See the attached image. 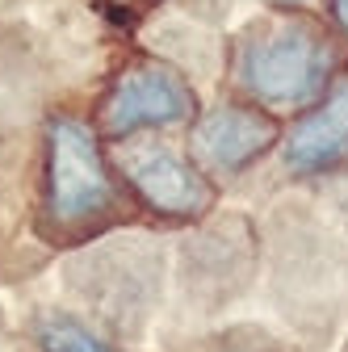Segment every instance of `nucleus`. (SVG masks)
Segmentation results:
<instances>
[{"label":"nucleus","mask_w":348,"mask_h":352,"mask_svg":"<svg viewBox=\"0 0 348 352\" xmlns=\"http://www.w3.org/2000/svg\"><path fill=\"white\" fill-rule=\"evenodd\" d=\"M122 210H126V189L93 118L72 109L51 113V122L42 126V168H38L42 231L59 243H80L101 227L118 223Z\"/></svg>","instance_id":"1"},{"label":"nucleus","mask_w":348,"mask_h":352,"mask_svg":"<svg viewBox=\"0 0 348 352\" xmlns=\"http://www.w3.org/2000/svg\"><path fill=\"white\" fill-rule=\"evenodd\" d=\"M336 51L311 21L273 17L235 42V84L260 105H311L327 93Z\"/></svg>","instance_id":"2"},{"label":"nucleus","mask_w":348,"mask_h":352,"mask_svg":"<svg viewBox=\"0 0 348 352\" xmlns=\"http://www.w3.org/2000/svg\"><path fill=\"white\" fill-rule=\"evenodd\" d=\"M193 118H197V97L189 80L164 59H135L109 80L93 126L101 130V139L126 143L185 126Z\"/></svg>","instance_id":"3"},{"label":"nucleus","mask_w":348,"mask_h":352,"mask_svg":"<svg viewBox=\"0 0 348 352\" xmlns=\"http://www.w3.org/2000/svg\"><path fill=\"white\" fill-rule=\"evenodd\" d=\"M113 168L122 189L164 223H193L214 206L210 176L177 147L160 143L155 135L126 139L122 151L113 155Z\"/></svg>","instance_id":"4"},{"label":"nucleus","mask_w":348,"mask_h":352,"mask_svg":"<svg viewBox=\"0 0 348 352\" xmlns=\"http://www.w3.org/2000/svg\"><path fill=\"white\" fill-rule=\"evenodd\" d=\"M277 139H281V130H277V122L265 109L239 105V101H219L214 109L193 118L189 160L206 176H239Z\"/></svg>","instance_id":"5"},{"label":"nucleus","mask_w":348,"mask_h":352,"mask_svg":"<svg viewBox=\"0 0 348 352\" xmlns=\"http://www.w3.org/2000/svg\"><path fill=\"white\" fill-rule=\"evenodd\" d=\"M348 160V80L315 101V109L285 135V168L298 176L327 172Z\"/></svg>","instance_id":"6"},{"label":"nucleus","mask_w":348,"mask_h":352,"mask_svg":"<svg viewBox=\"0 0 348 352\" xmlns=\"http://www.w3.org/2000/svg\"><path fill=\"white\" fill-rule=\"evenodd\" d=\"M34 340L42 352H122L105 336H97L89 323H80L76 315H63V311H42L34 319Z\"/></svg>","instance_id":"7"},{"label":"nucleus","mask_w":348,"mask_h":352,"mask_svg":"<svg viewBox=\"0 0 348 352\" xmlns=\"http://www.w3.org/2000/svg\"><path fill=\"white\" fill-rule=\"evenodd\" d=\"M331 21L348 34V0H331Z\"/></svg>","instance_id":"8"},{"label":"nucleus","mask_w":348,"mask_h":352,"mask_svg":"<svg viewBox=\"0 0 348 352\" xmlns=\"http://www.w3.org/2000/svg\"><path fill=\"white\" fill-rule=\"evenodd\" d=\"M285 5H298V0H285Z\"/></svg>","instance_id":"9"}]
</instances>
